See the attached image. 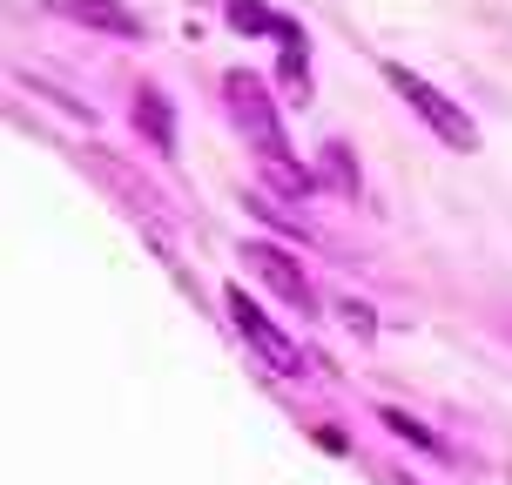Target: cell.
<instances>
[{"mask_svg":"<svg viewBox=\"0 0 512 485\" xmlns=\"http://www.w3.org/2000/svg\"><path fill=\"white\" fill-rule=\"evenodd\" d=\"M277 21L283 14H270L263 0H230V27L236 34H277Z\"/></svg>","mask_w":512,"mask_h":485,"instance_id":"30bf717a","label":"cell"},{"mask_svg":"<svg viewBox=\"0 0 512 485\" xmlns=\"http://www.w3.org/2000/svg\"><path fill=\"white\" fill-rule=\"evenodd\" d=\"M324 176H331L337 196H364V182H358V169H351V149H344V142L324 149Z\"/></svg>","mask_w":512,"mask_h":485,"instance_id":"9c48e42d","label":"cell"},{"mask_svg":"<svg viewBox=\"0 0 512 485\" xmlns=\"http://www.w3.org/2000/svg\"><path fill=\"white\" fill-rule=\"evenodd\" d=\"M48 14H61V21L75 27H95V34H115V41H142V21L128 14L122 0H41Z\"/></svg>","mask_w":512,"mask_h":485,"instance_id":"5b68a950","label":"cell"},{"mask_svg":"<svg viewBox=\"0 0 512 485\" xmlns=\"http://www.w3.org/2000/svg\"><path fill=\"white\" fill-rule=\"evenodd\" d=\"M223 304H230V324L243 331V344H250V351L270 364L277 378H304V351H297V344H290V337L263 317V304H256L243 283H230V290H223Z\"/></svg>","mask_w":512,"mask_h":485,"instance_id":"3957f363","label":"cell"},{"mask_svg":"<svg viewBox=\"0 0 512 485\" xmlns=\"http://www.w3.org/2000/svg\"><path fill=\"white\" fill-rule=\"evenodd\" d=\"M243 263L256 270V283H270V290H277L283 304H297L304 317L317 310V297H310V277H304V263H297L290 250H277V243H243Z\"/></svg>","mask_w":512,"mask_h":485,"instance_id":"277c9868","label":"cell"},{"mask_svg":"<svg viewBox=\"0 0 512 485\" xmlns=\"http://www.w3.org/2000/svg\"><path fill=\"white\" fill-rule=\"evenodd\" d=\"M128 115H135V128H142V142H149L155 155H169V149H176V108H169V95H162L155 81H142V88H135Z\"/></svg>","mask_w":512,"mask_h":485,"instance_id":"8992f818","label":"cell"},{"mask_svg":"<svg viewBox=\"0 0 512 485\" xmlns=\"http://www.w3.org/2000/svg\"><path fill=\"white\" fill-rule=\"evenodd\" d=\"M263 182H270L277 196H290V203L317 196V169H304L297 155H270V162H263Z\"/></svg>","mask_w":512,"mask_h":485,"instance_id":"52a82bcc","label":"cell"},{"mask_svg":"<svg viewBox=\"0 0 512 485\" xmlns=\"http://www.w3.org/2000/svg\"><path fill=\"white\" fill-rule=\"evenodd\" d=\"M378 418H384V425H391V432H398V438H411V445H418V452H438V438L425 432V425H418V418H411V411H398V405H384Z\"/></svg>","mask_w":512,"mask_h":485,"instance_id":"8fae6325","label":"cell"},{"mask_svg":"<svg viewBox=\"0 0 512 485\" xmlns=\"http://www.w3.org/2000/svg\"><path fill=\"white\" fill-rule=\"evenodd\" d=\"M384 81L398 88V102H405V108H418V115L432 122V135L445 142V149H459V155L479 149V128H472V115H465V108L452 102V95H438V88H432L425 75H411L405 61H384Z\"/></svg>","mask_w":512,"mask_h":485,"instance_id":"6da1fadb","label":"cell"},{"mask_svg":"<svg viewBox=\"0 0 512 485\" xmlns=\"http://www.w3.org/2000/svg\"><path fill=\"white\" fill-rule=\"evenodd\" d=\"M344 324H351L358 337H371V331H378V317H371V304H344Z\"/></svg>","mask_w":512,"mask_h":485,"instance_id":"7c38bea8","label":"cell"},{"mask_svg":"<svg viewBox=\"0 0 512 485\" xmlns=\"http://www.w3.org/2000/svg\"><path fill=\"white\" fill-rule=\"evenodd\" d=\"M277 88L290 95V102H310V61H304V48H283V61H277Z\"/></svg>","mask_w":512,"mask_h":485,"instance_id":"ba28073f","label":"cell"},{"mask_svg":"<svg viewBox=\"0 0 512 485\" xmlns=\"http://www.w3.org/2000/svg\"><path fill=\"white\" fill-rule=\"evenodd\" d=\"M223 108H230V122L250 135V149L263 155V162H270V155H290L277 102H270V81H256L250 68H230V75H223Z\"/></svg>","mask_w":512,"mask_h":485,"instance_id":"7a4b0ae2","label":"cell"}]
</instances>
